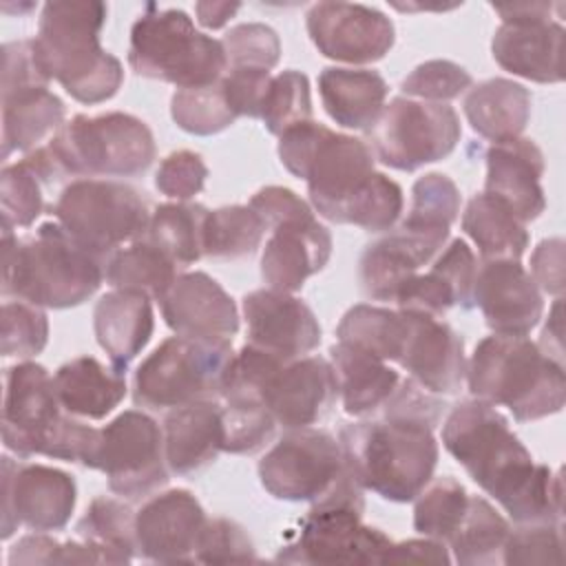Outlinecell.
I'll list each match as a JSON object with an SVG mask.
<instances>
[{"mask_svg": "<svg viewBox=\"0 0 566 566\" xmlns=\"http://www.w3.org/2000/svg\"><path fill=\"white\" fill-rule=\"evenodd\" d=\"M42 181L20 159L0 172V206L2 223L11 228H29L44 210Z\"/></svg>", "mask_w": 566, "mask_h": 566, "instance_id": "cell-49", "label": "cell"}, {"mask_svg": "<svg viewBox=\"0 0 566 566\" xmlns=\"http://www.w3.org/2000/svg\"><path fill=\"white\" fill-rule=\"evenodd\" d=\"M195 562L199 564H248L256 562V551L248 531L228 517L206 520Z\"/></svg>", "mask_w": 566, "mask_h": 566, "instance_id": "cell-53", "label": "cell"}, {"mask_svg": "<svg viewBox=\"0 0 566 566\" xmlns=\"http://www.w3.org/2000/svg\"><path fill=\"white\" fill-rule=\"evenodd\" d=\"M460 212V190L447 175L429 172L411 188V208L405 226L427 230H451Z\"/></svg>", "mask_w": 566, "mask_h": 566, "instance_id": "cell-47", "label": "cell"}, {"mask_svg": "<svg viewBox=\"0 0 566 566\" xmlns=\"http://www.w3.org/2000/svg\"><path fill=\"white\" fill-rule=\"evenodd\" d=\"M345 471L340 442L314 427L290 429L259 462L263 489L285 502H316Z\"/></svg>", "mask_w": 566, "mask_h": 566, "instance_id": "cell-15", "label": "cell"}, {"mask_svg": "<svg viewBox=\"0 0 566 566\" xmlns=\"http://www.w3.org/2000/svg\"><path fill=\"white\" fill-rule=\"evenodd\" d=\"M252 206L272 230L261 254V279L272 290L298 292L312 274L327 265L329 230L318 223L307 201L283 186L263 188Z\"/></svg>", "mask_w": 566, "mask_h": 566, "instance_id": "cell-11", "label": "cell"}, {"mask_svg": "<svg viewBox=\"0 0 566 566\" xmlns=\"http://www.w3.org/2000/svg\"><path fill=\"white\" fill-rule=\"evenodd\" d=\"M382 564H451V555L447 544L438 539H405L396 544L391 542Z\"/></svg>", "mask_w": 566, "mask_h": 566, "instance_id": "cell-59", "label": "cell"}, {"mask_svg": "<svg viewBox=\"0 0 566 566\" xmlns=\"http://www.w3.org/2000/svg\"><path fill=\"white\" fill-rule=\"evenodd\" d=\"M387 82L371 69L327 66L318 75V93L327 115L343 128L369 130L385 108Z\"/></svg>", "mask_w": 566, "mask_h": 566, "instance_id": "cell-32", "label": "cell"}, {"mask_svg": "<svg viewBox=\"0 0 566 566\" xmlns=\"http://www.w3.org/2000/svg\"><path fill=\"white\" fill-rule=\"evenodd\" d=\"M223 451L234 455H252L261 451L274 436L276 422L261 405L223 402Z\"/></svg>", "mask_w": 566, "mask_h": 566, "instance_id": "cell-52", "label": "cell"}, {"mask_svg": "<svg viewBox=\"0 0 566 566\" xmlns=\"http://www.w3.org/2000/svg\"><path fill=\"white\" fill-rule=\"evenodd\" d=\"M464 115L480 137L493 144L511 142L522 137L531 119V93L520 82L491 77L469 88Z\"/></svg>", "mask_w": 566, "mask_h": 566, "instance_id": "cell-35", "label": "cell"}, {"mask_svg": "<svg viewBox=\"0 0 566 566\" xmlns=\"http://www.w3.org/2000/svg\"><path fill=\"white\" fill-rule=\"evenodd\" d=\"M177 263L148 237L128 243L106 261L104 279L113 290H130L161 301L175 283Z\"/></svg>", "mask_w": 566, "mask_h": 566, "instance_id": "cell-37", "label": "cell"}, {"mask_svg": "<svg viewBox=\"0 0 566 566\" xmlns=\"http://www.w3.org/2000/svg\"><path fill=\"white\" fill-rule=\"evenodd\" d=\"M265 128L272 135H283L287 128L312 119V99H310V80L301 71H281L272 75L261 117Z\"/></svg>", "mask_w": 566, "mask_h": 566, "instance_id": "cell-46", "label": "cell"}, {"mask_svg": "<svg viewBox=\"0 0 566 566\" xmlns=\"http://www.w3.org/2000/svg\"><path fill=\"white\" fill-rule=\"evenodd\" d=\"M208 212L210 210L201 203H161L150 214L146 237L179 268L190 265L203 256V223Z\"/></svg>", "mask_w": 566, "mask_h": 566, "instance_id": "cell-41", "label": "cell"}, {"mask_svg": "<svg viewBox=\"0 0 566 566\" xmlns=\"http://www.w3.org/2000/svg\"><path fill=\"white\" fill-rule=\"evenodd\" d=\"M128 64L137 75L177 88L212 86L228 71L221 40L197 31L186 11L155 4H148L130 29Z\"/></svg>", "mask_w": 566, "mask_h": 566, "instance_id": "cell-7", "label": "cell"}, {"mask_svg": "<svg viewBox=\"0 0 566 566\" xmlns=\"http://www.w3.org/2000/svg\"><path fill=\"white\" fill-rule=\"evenodd\" d=\"M208 179V166L199 153L175 150L166 155L155 172V186L161 195L188 201L199 195Z\"/></svg>", "mask_w": 566, "mask_h": 566, "instance_id": "cell-55", "label": "cell"}, {"mask_svg": "<svg viewBox=\"0 0 566 566\" xmlns=\"http://www.w3.org/2000/svg\"><path fill=\"white\" fill-rule=\"evenodd\" d=\"M279 159L307 184L314 212L332 223L347 197L374 172L367 142L334 133L314 119L301 122L279 137Z\"/></svg>", "mask_w": 566, "mask_h": 566, "instance_id": "cell-9", "label": "cell"}, {"mask_svg": "<svg viewBox=\"0 0 566 566\" xmlns=\"http://www.w3.org/2000/svg\"><path fill=\"white\" fill-rule=\"evenodd\" d=\"M155 159V137L135 115L113 111L71 117L22 161L44 186L69 177H137Z\"/></svg>", "mask_w": 566, "mask_h": 566, "instance_id": "cell-3", "label": "cell"}, {"mask_svg": "<svg viewBox=\"0 0 566 566\" xmlns=\"http://www.w3.org/2000/svg\"><path fill=\"white\" fill-rule=\"evenodd\" d=\"M462 230L484 261H520L528 248L526 223L497 197L475 195L462 212Z\"/></svg>", "mask_w": 566, "mask_h": 566, "instance_id": "cell-36", "label": "cell"}, {"mask_svg": "<svg viewBox=\"0 0 566 566\" xmlns=\"http://www.w3.org/2000/svg\"><path fill=\"white\" fill-rule=\"evenodd\" d=\"M270 71L261 69H228L221 77V88L228 106L237 117H261V106L270 86Z\"/></svg>", "mask_w": 566, "mask_h": 566, "instance_id": "cell-56", "label": "cell"}, {"mask_svg": "<svg viewBox=\"0 0 566 566\" xmlns=\"http://www.w3.org/2000/svg\"><path fill=\"white\" fill-rule=\"evenodd\" d=\"M62 542L46 533H33L18 539L9 551V564H55Z\"/></svg>", "mask_w": 566, "mask_h": 566, "instance_id": "cell-60", "label": "cell"}, {"mask_svg": "<svg viewBox=\"0 0 566 566\" xmlns=\"http://www.w3.org/2000/svg\"><path fill=\"white\" fill-rule=\"evenodd\" d=\"M413 502V528L447 544L467 511L469 493L455 478L442 475L438 480L431 478Z\"/></svg>", "mask_w": 566, "mask_h": 566, "instance_id": "cell-44", "label": "cell"}, {"mask_svg": "<svg viewBox=\"0 0 566 566\" xmlns=\"http://www.w3.org/2000/svg\"><path fill=\"white\" fill-rule=\"evenodd\" d=\"M35 84L49 86V80L38 71L33 62L31 40L7 42L2 46V93H11Z\"/></svg>", "mask_w": 566, "mask_h": 566, "instance_id": "cell-57", "label": "cell"}, {"mask_svg": "<svg viewBox=\"0 0 566 566\" xmlns=\"http://www.w3.org/2000/svg\"><path fill=\"white\" fill-rule=\"evenodd\" d=\"M166 325L177 336L230 340L239 332L232 296L206 272H184L159 301Z\"/></svg>", "mask_w": 566, "mask_h": 566, "instance_id": "cell-25", "label": "cell"}, {"mask_svg": "<svg viewBox=\"0 0 566 566\" xmlns=\"http://www.w3.org/2000/svg\"><path fill=\"white\" fill-rule=\"evenodd\" d=\"M153 298L130 290L106 292L93 310V329L99 347L108 354L113 367L126 369L148 345L155 316Z\"/></svg>", "mask_w": 566, "mask_h": 566, "instance_id": "cell-30", "label": "cell"}, {"mask_svg": "<svg viewBox=\"0 0 566 566\" xmlns=\"http://www.w3.org/2000/svg\"><path fill=\"white\" fill-rule=\"evenodd\" d=\"M241 9V4H230V2H197L195 4V13H197V22L206 29H221L237 11Z\"/></svg>", "mask_w": 566, "mask_h": 566, "instance_id": "cell-61", "label": "cell"}, {"mask_svg": "<svg viewBox=\"0 0 566 566\" xmlns=\"http://www.w3.org/2000/svg\"><path fill=\"white\" fill-rule=\"evenodd\" d=\"M106 15L104 2H46L31 38L38 71L82 104L111 99L124 82L122 62L99 42Z\"/></svg>", "mask_w": 566, "mask_h": 566, "instance_id": "cell-2", "label": "cell"}, {"mask_svg": "<svg viewBox=\"0 0 566 566\" xmlns=\"http://www.w3.org/2000/svg\"><path fill=\"white\" fill-rule=\"evenodd\" d=\"M206 511L186 489L153 495L135 513L137 553L150 562H195L197 542L206 524Z\"/></svg>", "mask_w": 566, "mask_h": 566, "instance_id": "cell-22", "label": "cell"}, {"mask_svg": "<svg viewBox=\"0 0 566 566\" xmlns=\"http://www.w3.org/2000/svg\"><path fill=\"white\" fill-rule=\"evenodd\" d=\"M473 305L497 336H526L539 323L544 298L520 261H484L473 283Z\"/></svg>", "mask_w": 566, "mask_h": 566, "instance_id": "cell-24", "label": "cell"}, {"mask_svg": "<svg viewBox=\"0 0 566 566\" xmlns=\"http://www.w3.org/2000/svg\"><path fill=\"white\" fill-rule=\"evenodd\" d=\"M449 230H427L400 223L369 243L358 263L363 292L382 303H394L398 290L429 265L447 245Z\"/></svg>", "mask_w": 566, "mask_h": 566, "instance_id": "cell-21", "label": "cell"}, {"mask_svg": "<svg viewBox=\"0 0 566 566\" xmlns=\"http://www.w3.org/2000/svg\"><path fill=\"white\" fill-rule=\"evenodd\" d=\"M542 175L544 155L533 139L517 137L486 150L484 192L504 201L524 223L537 219L546 208Z\"/></svg>", "mask_w": 566, "mask_h": 566, "instance_id": "cell-28", "label": "cell"}, {"mask_svg": "<svg viewBox=\"0 0 566 566\" xmlns=\"http://www.w3.org/2000/svg\"><path fill=\"white\" fill-rule=\"evenodd\" d=\"M305 27L321 55L345 64L378 62L396 42L394 22L367 4L316 2Z\"/></svg>", "mask_w": 566, "mask_h": 566, "instance_id": "cell-19", "label": "cell"}, {"mask_svg": "<svg viewBox=\"0 0 566 566\" xmlns=\"http://www.w3.org/2000/svg\"><path fill=\"white\" fill-rule=\"evenodd\" d=\"M53 376L46 367L22 360L4 374L2 442L18 458L49 455L53 438L64 422Z\"/></svg>", "mask_w": 566, "mask_h": 566, "instance_id": "cell-17", "label": "cell"}, {"mask_svg": "<svg viewBox=\"0 0 566 566\" xmlns=\"http://www.w3.org/2000/svg\"><path fill=\"white\" fill-rule=\"evenodd\" d=\"M75 502L77 486L66 471L2 458V539L20 526L38 533L64 528Z\"/></svg>", "mask_w": 566, "mask_h": 566, "instance_id": "cell-18", "label": "cell"}, {"mask_svg": "<svg viewBox=\"0 0 566 566\" xmlns=\"http://www.w3.org/2000/svg\"><path fill=\"white\" fill-rule=\"evenodd\" d=\"M170 117L190 135H217L237 122L221 82L203 88H177L170 99Z\"/></svg>", "mask_w": 566, "mask_h": 566, "instance_id": "cell-45", "label": "cell"}, {"mask_svg": "<svg viewBox=\"0 0 566 566\" xmlns=\"http://www.w3.org/2000/svg\"><path fill=\"white\" fill-rule=\"evenodd\" d=\"M265 230L263 219L250 203L210 210L203 223V256L217 261L248 256L261 245Z\"/></svg>", "mask_w": 566, "mask_h": 566, "instance_id": "cell-42", "label": "cell"}, {"mask_svg": "<svg viewBox=\"0 0 566 566\" xmlns=\"http://www.w3.org/2000/svg\"><path fill=\"white\" fill-rule=\"evenodd\" d=\"M150 214L146 199L115 179H73L53 206L55 221L104 263L146 237Z\"/></svg>", "mask_w": 566, "mask_h": 566, "instance_id": "cell-12", "label": "cell"}, {"mask_svg": "<svg viewBox=\"0 0 566 566\" xmlns=\"http://www.w3.org/2000/svg\"><path fill=\"white\" fill-rule=\"evenodd\" d=\"M64 102L46 84L2 93V157L44 146L66 122Z\"/></svg>", "mask_w": 566, "mask_h": 566, "instance_id": "cell-34", "label": "cell"}, {"mask_svg": "<svg viewBox=\"0 0 566 566\" xmlns=\"http://www.w3.org/2000/svg\"><path fill=\"white\" fill-rule=\"evenodd\" d=\"M458 113L449 104L394 97L367 130V146L394 170H418L444 159L460 142Z\"/></svg>", "mask_w": 566, "mask_h": 566, "instance_id": "cell-13", "label": "cell"}, {"mask_svg": "<svg viewBox=\"0 0 566 566\" xmlns=\"http://www.w3.org/2000/svg\"><path fill=\"white\" fill-rule=\"evenodd\" d=\"M84 467L102 471L108 489L119 497L150 495L168 484L164 429L144 411H122L99 429Z\"/></svg>", "mask_w": 566, "mask_h": 566, "instance_id": "cell-14", "label": "cell"}, {"mask_svg": "<svg viewBox=\"0 0 566 566\" xmlns=\"http://www.w3.org/2000/svg\"><path fill=\"white\" fill-rule=\"evenodd\" d=\"M329 363L334 367L340 405L345 413L354 418L378 413L400 382L398 371L385 360L340 340L332 345Z\"/></svg>", "mask_w": 566, "mask_h": 566, "instance_id": "cell-31", "label": "cell"}, {"mask_svg": "<svg viewBox=\"0 0 566 566\" xmlns=\"http://www.w3.org/2000/svg\"><path fill=\"white\" fill-rule=\"evenodd\" d=\"M62 409L75 418L102 420L126 396V378L117 367H106L93 356H77L53 374Z\"/></svg>", "mask_w": 566, "mask_h": 566, "instance_id": "cell-33", "label": "cell"}, {"mask_svg": "<svg viewBox=\"0 0 566 566\" xmlns=\"http://www.w3.org/2000/svg\"><path fill=\"white\" fill-rule=\"evenodd\" d=\"M75 533L97 551L102 564H128L137 553L135 513L115 497H95L75 524Z\"/></svg>", "mask_w": 566, "mask_h": 566, "instance_id": "cell-39", "label": "cell"}, {"mask_svg": "<svg viewBox=\"0 0 566 566\" xmlns=\"http://www.w3.org/2000/svg\"><path fill=\"white\" fill-rule=\"evenodd\" d=\"M248 343L283 358L307 356L321 343V325L312 307L298 296L272 287L243 296Z\"/></svg>", "mask_w": 566, "mask_h": 566, "instance_id": "cell-23", "label": "cell"}, {"mask_svg": "<svg viewBox=\"0 0 566 566\" xmlns=\"http://www.w3.org/2000/svg\"><path fill=\"white\" fill-rule=\"evenodd\" d=\"M473 86V77L467 69L451 60H429L418 64L402 82V97L447 104L460 97Z\"/></svg>", "mask_w": 566, "mask_h": 566, "instance_id": "cell-50", "label": "cell"}, {"mask_svg": "<svg viewBox=\"0 0 566 566\" xmlns=\"http://www.w3.org/2000/svg\"><path fill=\"white\" fill-rule=\"evenodd\" d=\"M228 69L270 71L279 64L281 40L276 31L261 22H243L232 27L223 40Z\"/></svg>", "mask_w": 566, "mask_h": 566, "instance_id": "cell-51", "label": "cell"}, {"mask_svg": "<svg viewBox=\"0 0 566 566\" xmlns=\"http://www.w3.org/2000/svg\"><path fill=\"white\" fill-rule=\"evenodd\" d=\"M402 188L374 170L340 206L334 223L356 226L367 232H387L402 214Z\"/></svg>", "mask_w": 566, "mask_h": 566, "instance_id": "cell-43", "label": "cell"}, {"mask_svg": "<svg viewBox=\"0 0 566 566\" xmlns=\"http://www.w3.org/2000/svg\"><path fill=\"white\" fill-rule=\"evenodd\" d=\"M442 444L515 524H562V475L533 462L509 420L484 400H464L442 424Z\"/></svg>", "mask_w": 566, "mask_h": 566, "instance_id": "cell-1", "label": "cell"}, {"mask_svg": "<svg viewBox=\"0 0 566 566\" xmlns=\"http://www.w3.org/2000/svg\"><path fill=\"white\" fill-rule=\"evenodd\" d=\"M347 464L332 489L312 502L296 537L281 548L276 562L292 564H382L391 539L363 524L365 497Z\"/></svg>", "mask_w": 566, "mask_h": 566, "instance_id": "cell-8", "label": "cell"}, {"mask_svg": "<svg viewBox=\"0 0 566 566\" xmlns=\"http://www.w3.org/2000/svg\"><path fill=\"white\" fill-rule=\"evenodd\" d=\"M230 340L170 336L148 354L133 378V400L142 409L170 411L199 400L221 398Z\"/></svg>", "mask_w": 566, "mask_h": 566, "instance_id": "cell-10", "label": "cell"}, {"mask_svg": "<svg viewBox=\"0 0 566 566\" xmlns=\"http://www.w3.org/2000/svg\"><path fill=\"white\" fill-rule=\"evenodd\" d=\"M493 9L502 15L491 40L493 60L504 71L531 82H562L564 27L553 20V11H562V4L515 2L493 4Z\"/></svg>", "mask_w": 566, "mask_h": 566, "instance_id": "cell-16", "label": "cell"}, {"mask_svg": "<svg viewBox=\"0 0 566 566\" xmlns=\"http://www.w3.org/2000/svg\"><path fill=\"white\" fill-rule=\"evenodd\" d=\"M336 398L334 367L321 356L279 360L261 387L265 409L285 431L314 427L332 411Z\"/></svg>", "mask_w": 566, "mask_h": 566, "instance_id": "cell-20", "label": "cell"}, {"mask_svg": "<svg viewBox=\"0 0 566 566\" xmlns=\"http://www.w3.org/2000/svg\"><path fill=\"white\" fill-rule=\"evenodd\" d=\"M478 261L464 239H451L429 263V270L413 274L396 294L398 310L442 318L453 305L473 307V283Z\"/></svg>", "mask_w": 566, "mask_h": 566, "instance_id": "cell-27", "label": "cell"}, {"mask_svg": "<svg viewBox=\"0 0 566 566\" xmlns=\"http://www.w3.org/2000/svg\"><path fill=\"white\" fill-rule=\"evenodd\" d=\"M338 442L354 480L389 502H413L431 482L440 455L433 427L405 418L345 424Z\"/></svg>", "mask_w": 566, "mask_h": 566, "instance_id": "cell-5", "label": "cell"}, {"mask_svg": "<svg viewBox=\"0 0 566 566\" xmlns=\"http://www.w3.org/2000/svg\"><path fill=\"white\" fill-rule=\"evenodd\" d=\"M562 524H517L504 542L502 564H562Z\"/></svg>", "mask_w": 566, "mask_h": 566, "instance_id": "cell-54", "label": "cell"}, {"mask_svg": "<svg viewBox=\"0 0 566 566\" xmlns=\"http://www.w3.org/2000/svg\"><path fill=\"white\" fill-rule=\"evenodd\" d=\"M106 263L82 248L57 221L18 239L2 223V294L38 307L66 310L88 301L104 281Z\"/></svg>", "mask_w": 566, "mask_h": 566, "instance_id": "cell-4", "label": "cell"}, {"mask_svg": "<svg viewBox=\"0 0 566 566\" xmlns=\"http://www.w3.org/2000/svg\"><path fill=\"white\" fill-rule=\"evenodd\" d=\"M164 453L177 475H195L223 451V416L217 400L170 409L164 418Z\"/></svg>", "mask_w": 566, "mask_h": 566, "instance_id": "cell-29", "label": "cell"}, {"mask_svg": "<svg viewBox=\"0 0 566 566\" xmlns=\"http://www.w3.org/2000/svg\"><path fill=\"white\" fill-rule=\"evenodd\" d=\"M49 340V318L44 307L27 301H4L2 305V356L29 360Z\"/></svg>", "mask_w": 566, "mask_h": 566, "instance_id": "cell-48", "label": "cell"}, {"mask_svg": "<svg viewBox=\"0 0 566 566\" xmlns=\"http://www.w3.org/2000/svg\"><path fill=\"white\" fill-rule=\"evenodd\" d=\"M407 316L409 334L398 365L420 387L438 396L458 394L467 378L462 338L449 323L436 316L418 312H407Z\"/></svg>", "mask_w": 566, "mask_h": 566, "instance_id": "cell-26", "label": "cell"}, {"mask_svg": "<svg viewBox=\"0 0 566 566\" xmlns=\"http://www.w3.org/2000/svg\"><path fill=\"white\" fill-rule=\"evenodd\" d=\"M531 272L539 292L559 298L564 292V241L544 239L531 256Z\"/></svg>", "mask_w": 566, "mask_h": 566, "instance_id": "cell-58", "label": "cell"}, {"mask_svg": "<svg viewBox=\"0 0 566 566\" xmlns=\"http://www.w3.org/2000/svg\"><path fill=\"white\" fill-rule=\"evenodd\" d=\"M509 531L511 524L491 506V502L480 495H469L467 511L447 542V548L462 566L500 564Z\"/></svg>", "mask_w": 566, "mask_h": 566, "instance_id": "cell-40", "label": "cell"}, {"mask_svg": "<svg viewBox=\"0 0 566 566\" xmlns=\"http://www.w3.org/2000/svg\"><path fill=\"white\" fill-rule=\"evenodd\" d=\"M467 385L473 398L506 407L517 422L562 411L566 398L564 365L526 336H486L469 363Z\"/></svg>", "mask_w": 566, "mask_h": 566, "instance_id": "cell-6", "label": "cell"}, {"mask_svg": "<svg viewBox=\"0 0 566 566\" xmlns=\"http://www.w3.org/2000/svg\"><path fill=\"white\" fill-rule=\"evenodd\" d=\"M409 334V316L402 310L376 307V305H354L349 307L338 327L336 336L340 343L360 347L385 363H398Z\"/></svg>", "mask_w": 566, "mask_h": 566, "instance_id": "cell-38", "label": "cell"}]
</instances>
